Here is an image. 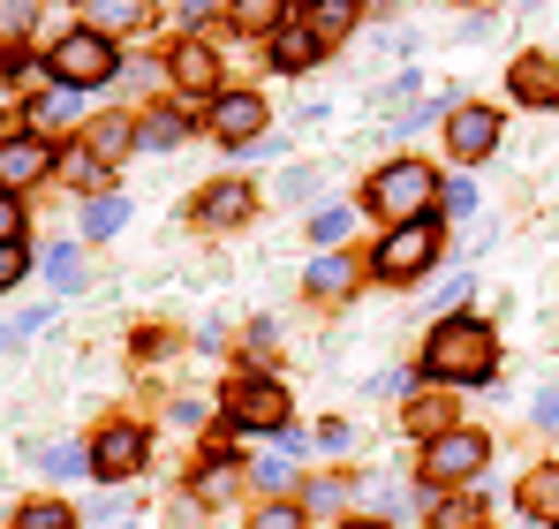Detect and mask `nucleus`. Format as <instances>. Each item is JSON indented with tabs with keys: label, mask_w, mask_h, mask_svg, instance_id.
Segmentation results:
<instances>
[{
	"label": "nucleus",
	"mask_w": 559,
	"mask_h": 529,
	"mask_svg": "<svg viewBox=\"0 0 559 529\" xmlns=\"http://www.w3.org/2000/svg\"><path fill=\"white\" fill-rule=\"evenodd\" d=\"M439 264V220H401L385 243H378L371 272L378 280H416V272H431Z\"/></svg>",
	"instance_id": "nucleus-3"
},
{
	"label": "nucleus",
	"mask_w": 559,
	"mask_h": 529,
	"mask_svg": "<svg viewBox=\"0 0 559 529\" xmlns=\"http://www.w3.org/2000/svg\"><path fill=\"white\" fill-rule=\"evenodd\" d=\"M227 424L235 432H287V393H280V378L265 371H250V378H235V393H227Z\"/></svg>",
	"instance_id": "nucleus-4"
},
{
	"label": "nucleus",
	"mask_w": 559,
	"mask_h": 529,
	"mask_svg": "<svg viewBox=\"0 0 559 529\" xmlns=\"http://www.w3.org/2000/svg\"><path fill=\"white\" fill-rule=\"evenodd\" d=\"M76 106H84V91L53 84L46 98H31V114H23V121H31V137H53V129H69V121H76Z\"/></svg>",
	"instance_id": "nucleus-13"
},
{
	"label": "nucleus",
	"mask_w": 559,
	"mask_h": 529,
	"mask_svg": "<svg viewBox=\"0 0 559 529\" xmlns=\"http://www.w3.org/2000/svg\"><path fill=\"white\" fill-rule=\"evenodd\" d=\"M212 8H219V0H182V31H197V23H204Z\"/></svg>",
	"instance_id": "nucleus-31"
},
{
	"label": "nucleus",
	"mask_w": 559,
	"mask_h": 529,
	"mask_svg": "<svg viewBox=\"0 0 559 529\" xmlns=\"http://www.w3.org/2000/svg\"><path fill=\"white\" fill-rule=\"evenodd\" d=\"M92 469L106 484H114V477H136V469H144V432H136V424H106L92 439Z\"/></svg>",
	"instance_id": "nucleus-8"
},
{
	"label": "nucleus",
	"mask_w": 559,
	"mask_h": 529,
	"mask_svg": "<svg viewBox=\"0 0 559 529\" xmlns=\"http://www.w3.org/2000/svg\"><path fill=\"white\" fill-rule=\"evenodd\" d=\"M348 287H356V258L348 250H325L310 264V295H348Z\"/></svg>",
	"instance_id": "nucleus-18"
},
{
	"label": "nucleus",
	"mask_w": 559,
	"mask_h": 529,
	"mask_svg": "<svg viewBox=\"0 0 559 529\" xmlns=\"http://www.w3.org/2000/svg\"><path fill=\"white\" fill-rule=\"evenodd\" d=\"M265 54H273V69H287V77H295V69H310V61H318L325 46L310 38V23H295V15H287V23H273V38H265Z\"/></svg>",
	"instance_id": "nucleus-10"
},
{
	"label": "nucleus",
	"mask_w": 559,
	"mask_h": 529,
	"mask_svg": "<svg viewBox=\"0 0 559 529\" xmlns=\"http://www.w3.org/2000/svg\"><path fill=\"white\" fill-rule=\"evenodd\" d=\"M212 137H219V144H258V137H265V98H258V91L212 98Z\"/></svg>",
	"instance_id": "nucleus-7"
},
{
	"label": "nucleus",
	"mask_w": 559,
	"mask_h": 529,
	"mask_svg": "<svg viewBox=\"0 0 559 529\" xmlns=\"http://www.w3.org/2000/svg\"><path fill=\"white\" fill-rule=\"evenodd\" d=\"M84 152H92V160H129V152H136V121L98 114L92 129H84Z\"/></svg>",
	"instance_id": "nucleus-14"
},
{
	"label": "nucleus",
	"mask_w": 559,
	"mask_h": 529,
	"mask_svg": "<svg viewBox=\"0 0 559 529\" xmlns=\"http://www.w3.org/2000/svg\"><path fill=\"white\" fill-rule=\"evenodd\" d=\"M15 235H23V204L0 189V243H15Z\"/></svg>",
	"instance_id": "nucleus-29"
},
{
	"label": "nucleus",
	"mask_w": 559,
	"mask_h": 529,
	"mask_svg": "<svg viewBox=\"0 0 559 529\" xmlns=\"http://www.w3.org/2000/svg\"><path fill=\"white\" fill-rule=\"evenodd\" d=\"M491 363H499V349H491V333H484L476 318H447V326L424 341V371H431V378H454V386L491 378Z\"/></svg>",
	"instance_id": "nucleus-1"
},
{
	"label": "nucleus",
	"mask_w": 559,
	"mask_h": 529,
	"mask_svg": "<svg viewBox=\"0 0 559 529\" xmlns=\"http://www.w3.org/2000/svg\"><path fill=\"white\" fill-rule=\"evenodd\" d=\"M38 461H46L53 477H76V469H84L92 454H84V446H38Z\"/></svg>",
	"instance_id": "nucleus-26"
},
{
	"label": "nucleus",
	"mask_w": 559,
	"mask_h": 529,
	"mask_svg": "<svg viewBox=\"0 0 559 529\" xmlns=\"http://www.w3.org/2000/svg\"><path fill=\"white\" fill-rule=\"evenodd\" d=\"M23 272H31V258H23V250H15V243H0V287H15V280H23Z\"/></svg>",
	"instance_id": "nucleus-28"
},
{
	"label": "nucleus",
	"mask_w": 559,
	"mask_h": 529,
	"mask_svg": "<svg viewBox=\"0 0 559 529\" xmlns=\"http://www.w3.org/2000/svg\"><path fill=\"white\" fill-rule=\"evenodd\" d=\"M46 280L53 287H84V258L76 250H46Z\"/></svg>",
	"instance_id": "nucleus-24"
},
{
	"label": "nucleus",
	"mask_w": 559,
	"mask_h": 529,
	"mask_svg": "<svg viewBox=\"0 0 559 529\" xmlns=\"http://www.w3.org/2000/svg\"><path fill=\"white\" fill-rule=\"evenodd\" d=\"M46 69H53V77H61L69 91H92V84H106L121 61H114V38H98V31H76V38H61V46H53V61H46Z\"/></svg>",
	"instance_id": "nucleus-5"
},
{
	"label": "nucleus",
	"mask_w": 559,
	"mask_h": 529,
	"mask_svg": "<svg viewBox=\"0 0 559 529\" xmlns=\"http://www.w3.org/2000/svg\"><path fill=\"white\" fill-rule=\"evenodd\" d=\"M144 23V0H84V31L114 38V31H136Z\"/></svg>",
	"instance_id": "nucleus-16"
},
{
	"label": "nucleus",
	"mask_w": 559,
	"mask_h": 529,
	"mask_svg": "<svg viewBox=\"0 0 559 529\" xmlns=\"http://www.w3.org/2000/svg\"><path fill=\"white\" fill-rule=\"evenodd\" d=\"M431 197H439V175L424 167V160H393V167H378L371 175V212L378 220H431Z\"/></svg>",
	"instance_id": "nucleus-2"
},
{
	"label": "nucleus",
	"mask_w": 559,
	"mask_h": 529,
	"mask_svg": "<svg viewBox=\"0 0 559 529\" xmlns=\"http://www.w3.org/2000/svg\"><path fill=\"white\" fill-rule=\"evenodd\" d=\"M484 461H491V439H484V432H462V424L424 446V477H431V484H462V477H476Z\"/></svg>",
	"instance_id": "nucleus-6"
},
{
	"label": "nucleus",
	"mask_w": 559,
	"mask_h": 529,
	"mask_svg": "<svg viewBox=\"0 0 559 529\" xmlns=\"http://www.w3.org/2000/svg\"><path fill=\"white\" fill-rule=\"evenodd\" d=\"M38 175H53V144H46V137H15V144H0V189H8V197L31 189Z\"/></svg>",
	"instance_id": "nucleus-9"
},
{
	"label": "nucleus",
	"mask_w": 559,
	"mask_h": 529,
	"mask_svg": "<svg viewBox=\"0 0 559 529\" xmlns=\"http://www.w3.org/2000/svg\"><path fill=\"white\" fill-rule=\"evenodd\" d=\"M447 137H454L462 160H484V152L499 144V114H491V106H454V129H447Z\"/></svg>",
	"instance_id": "nucleus-11"
},
{
	"label": "nucleus",
	"mask_w": 559,
	"mask_h": 529,
	"mask_svg": "<svg viewBox=\"0 0 559 529\" xmlns=\"http://www.w3.org/2000/svg\"><path fill=\"white\" fill-rule=\"evenodd\" d=\"M121 220H129L121 197H92V204H84V235H121Z\"/></svg>",
	"instance_id": "nucleus-22"
},
{
	"label": "nucleus",
	"mask_w": 559,
	"mask_h": 529,
	"mask_svg": "<svg viewBox=\"0 0 559 529\" xmlns=\"http://www.w3.org/2000/svg\"><path fill=\"white\" fill-rule=\"evenodd\" d=\"M302 23H310V38H318V46H333V38H348L356 0H310V8H302Z\"/></svg>",
	"instance_id": "nucleus-17"
},
{
	"label": "nucleus",
	"mask_w": 559,
	"mask_h": 529,
	"mask_svg": "<svg viewBox=\"0 0 559 529\" xmlns=\"http://www.w3.org/2000/svg\"><path fill=\"white\" fill-rule=\"evenodd\" d=\"M250 529H302V507H295V499H273V507L250 515Z\"/></svg>",
	"instance_id": "nucleus-25"
},
{
	"label": "nucleus",
	"mask_w": 559,
	"mask_h": 529,
	"mask_svg": "<svg viewBox=\"0 0 559 529\" xmlns=\"http://www.w3.org/2000/svg\"><path fill=\"white\" fill-rule=\"evenodd\" d=\"M514 98H530V106H559V61L522 54V61H514Z\"/></svg>",
	"instance_id": "nucleus-12"
},
{
	"label": "nucleus",
	"mask_w": 559,
	"mask_h": 529,
	"mask_svg": "<svg viewBox=\"0 0 559 529\" xmlns=\"http://www.w3.org/2000/svg\"><path fill=\"white\" fill-rule=\"evenodd\" d=\"M182 137H189L182 106H159V114H144V129H136V144H152V152H167V144H182Z\"/></svg>",
	"instance_id": "nucleus-19"
},
{
	"label": "nucleus",
	"mask_w": 559,
	"mask_h": 529,
	"mask_svg": "<svg viewBox=\"0 0 559 529\" xmlns=\"http://www.w3.org/2000/svg\"><path fill=\"white\" fill-rule=\"evenodd\" d=\"M23 529H76V515H69L61 499H31V507H23Z\"/></svg>",
	"instance_id": "nucleus-23"
},
{
	"label": "nucleus",
	"mask_w": 559,
	"mask_h": 529,
	"mask_svg": "<svg viewBox=\"0 0 559 529\" xmlns=\"http://www.w3.org/2000/svg\"><path fill=\"white\" fill-rule=\"evenodd\" d=\"M522 507H530L537 522H559V461H552V469H537V477L522 484Z\"/></svg>",
	"instance_id": "nucleus-20"
},
{
	"label": "nucleus",
	"mask_w": 559,
	"mask_h": 529,
	"mask_svg": "<svg viewBox=\"0 0 559 529\" xmlns=\"http://www.w3.org/2000/svg\"><path fill=\"white\" fill-rule=\"evenodd\" d=\"M227 484H235V469H227V461H212V469L197 477V492H204V499H227Z\"/></svg>",
	"instance_id": "nucleus-27"
},
{
	"label": "nucleus",
	"mask_w": 559,
	"mask_h": 529,
	"mask_svg": "<svg viewBox=\"0 0 559 529\" xmlns=\"http://www.w3.org/2000/svg\"><path fill=\"white\" fill-rule=\"evenodd\" d=\"M537 424H559V393H537Z\"/></svg>",
	"instance_id": "nucleus-32"
},
{
	"label": "nucleus",
	"mask_w": 559,
	"mask_h": 529,
	"mask_svg": "<svg viewBox=\"0 0 559 529\" xmlns=\"http://www.w3.org/2000/svg\"><path fill=\"white\" fill-rule=\"evenodd\" d=\"M235 23H250V31H265V23H273V0H242V8H235Z\"/></svg>",
	"instance_id": "nucleus-30"
},
{
	"label": "nucleus",
	"mask_w": 559,
	"mask_h": 529,
	"mask_svg": "<svg viewBox=\"0 0 559 529\" xmlns=\"http://www.w3.org/2000/svg\"><path fill=\"white\" fill-rule=\"evenodd\" d=\"M175 84H182V91H212V84H219L212 46H197V38H182V46H175Z\"/></svg>",
	"instance_id": "nucleus-15"
},
{
	"label": "nucleus",
	"mask_w": 559,
	"mask_h": 529,
	"mask_svg": "<svg viewBox=\"0 0 559 529\" xmlns=\"http://www.w3.org/2000/svg\"><path fill=\"white\" fill-rule=\"evenodd\" d=\"M341 529H385V522H371V515H364V522H341Z\"/></svg>",
	"instance_id": "nucleus-33"
},
{
	"label": "nucleus",
	"mask_w": 559,
	"mask_h": 529,
	"mask_svg": "<svg viewBox=\"0 0 559 529\" xmlns=\"http://www.w3.org/2000/svg\"><path fill=\"white\" fill-rule=\"evenodd\" d=\"M250 212V189L242 181H212V197H204V220L219 227V220H242Z\"/></svg>",
	"instance_id": "nucleus-21"
}]
</instances>
